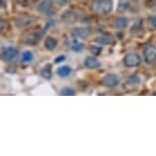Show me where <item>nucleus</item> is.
<instances>
[{"mask_svg":"<svg viewBox=\"0 0 156 156\" xmlns=\"http://www.w3.org/2000/svg\"><path fill=\"white\" fill-rule=\"evenodd\" d=\"M92 9L100 14H108L113 9V0H93Z\"/></svg>","mask_w":156,"mask_h":156,"instance_id":"1","label":"nucleus"},{"mask_svg":"<svg viewBox=\"0 0 156 156\" xmlns=\"http://www.w3.org/2000/svg\"><path fill=\"white\" fill-rule=\"evenodd\" d=\"M46 30H34L31 33H29L28 35H26V37L23 38V42L27 45L30 46H36L37 44L40 43V41L43 39L44 35H45Z\"/></svg>","mask_w":156,"mask_h":156,"instance_id":"2","label":"nucleus"},{"mask_svg":"<svg viewBox=\"0 0 156 156\" xmlns=\"http://www.w3.org/2000/svg\"><path fill=\"white\" fill-rule=\"evenodd\" d=\"M19 50L13 46H5L1 49V59L4 62H12L17 58Z\"/></svg>","mask_w":156,"mask_h":156,"instance_id":"3","label":"nucleus"},{"mask_svg":"<svg viewBox=\"0 0 156 156\" xmlns=\"http://www.w3.org/2000/svg\"><path fill=\"white\" fill-rule=\"evenodd\" d=\"M37 11L44 16H51L54 13V1L53 0H42L37 5Z\"/></svg>","mask_w":156,"mask_h":156,"instance_id":"4","label":"nucleus"},{"mask_svg":"<svg viewBox=\"0 0 156 156\" xmlns=\"http://www.w3.org/2000/svg\"><path fill=\"white\" fill-rule=\"evenodd\" d=\"M35 19L32 16H29V14H20V16L14 19V25L19 29L30 27V26L33 25Z\"/></svg>","mask_w":156,"mask_h":156,"instance_id":"5","label":"nucleus"},{"mask_svg":"<svg viewBox=\"0 0 156 156\" xmlns=\"http://www.w3.org/2000/svg\"><path fill=\"white\" fill-rule=\"evenodd\" d=\"M119 76L113 73H106V75L101 79V81H100V84H101L102 86L109 87V88L116 87L117 85H119Z\"/></svg>","mask_w":156,"mask_h":156,"instance_id":"6","label":"nucleus"},{"mask_svg":"<svg viewBox=\"0 0 156 156\" xmlns=\"http://www.w3.org/2000/svg\"><path fill=\"white\" fill-rule=\"evenodd\" d=\"M144 60L147 64H154L156 63V46L154 45H147L143 51Z\"/></svg>","mask_w":156,"mask_h":156,"instance_id":"7","label":"nucleus"},{"mask_svg":"<svg viewBox=\"0 0 156 156\" xmlns=\"http://www.w3.org/2000/svg\"><path fill=\"white\" fill-rule=\"evenodd\" d=\"M122 61H123L125 66H126V67H137L140 66L141 62H142V59H141L139 54L129 53L123 57Z\"/></svg>","mask_w":156,"mask_h":156,"instance_id":"8","label":"nucleus"},{"mask_svg":"<svg viewBox=\"0 0 156 156\" xmlns=\"http://www.w3.org/2000/svg\"><path fill=\"white\" fill-rule=\"evenodd\" d=\"M92 34V30L89 27H79L72 31V37L73 39H86Z\"/></svg>","mask_w":156,"mask_h":156,"instance_id":"9","label":"nucleus"},{"mask_svg":"<svg viewBox=\"0 0 156 156\" xmlns=\"http://www.w3.org/2000/svg\"><path fill=\"white\" fill-rule=\"evenodd\" d=\"M144 33L145 30H144V22L142 19L136 20L129 28V34L133 37H142Z\"/></svg>","mask_w":156,"mask_h":156,"instance_id":"10","label":"nucleus"},{"mask_svg":"<svg viewBox=\"0 0 156 156\" xmlns=\"http://www.w3.org/2000/svg\"><path fill=\"white\" fill-rule=\"evenodd\" d=\"M78 20H79V14L73 10H67L61 16V22L64 23H67V25L75 23L78 22Z\"/></svg>","mask_w":156,"mask_h":156,"instance_id":"11","label":"nucleus"},{"mask_svg":"<svg viewBox=\"0 0 156 156\" xmlns=\"http://www.w3.org/2000/svg\"><path fill=\"white\" fill-rule=\"evenodd\" d=\"M95 42L100 45H113L114 39L110 34H101L95 39Z\"/></svg>","mask_w":156,"mask_h":156,"instance_id":"12","label":"nucleus"},{"mask_svg":"<svg viewBox=\"0 0 156 156\" xmlns=\"http://www.w3.org/2000/svg\"><path fill=\"white\" fill-rule=\"evenodd\" d=\"M84 66L85 67H87V69H98L100 66V62L96 59V57L88 56L85 58Z\"/></svg>","mask_w":156,"mask_h":156,"instance_id":"13","label":"nucleus"},{"mask_svg":"<svg viewBox=\"0 0 156 156\" xmlns=\"http://www.w3.org/2000/svg\"><path fill=\"white\" fill-rule=\"evenodd\" d=\"M128 23H129V19L126 16H119V17H116L114 20V28L117 29V30H123L128 27Z\"/></svg>","mask_w":156,"mask_h":156,"instance_id":"14","label":"nucleus"},{"mask_svg":"<svg viewBox=\"0 0 156 156\" xmlns=\"http://www.w3.org/2000/svg\"><path fill=\"white\" fill-rule=\"evenodd\" d=\"M141 83V79L139 76L135 75V76H129V79H126V82H125V85L128 86L129 88H136L140 85Z\"/></svg>","mask_w":156,"mask_h":156,"instance_id":"15","label":"nucleus"},{"mask_svg":"<svg viewBox=\"0 0 156 156\" xmlns=\"http://www.w3.org/2000/svg\"><path fill=\"white\" fill-rule=\"evenodd\" d=\"M58 45V41L57 39H55L53 37H47L45 39V44H44V46H45V48L48 50V51H53V50L56 48Z\"/></svg>","mask_w":156,"mask_h":156,"instance_id":"16","label":"nucleus"},{"mask_svg":"<svg viewBox=\"0 0 156 156\" xmlns=\"http://www.w3.org/2000/svg\"><path fill=\"white\" fill-rule=\"evenodd\" d=\"M72 72H73V69L69 66H63L58 67L56 73L60 78H66V76H69L70 73H72Z\"/></svg>","mask_w":156,"mask_h":156,"instance_id":"17","label":"nucleus"},{"mask_svg":"<svg viewBox=\"0 0 156 156\" xmlns=\"http://www.w3.org/2000/svg\"><path fill=\"white\" fill-rule=\"evenodd\" d=\"M41 76L44 78L45 80H50L52 78V69H51V64H46L45 66L41 69Z\"/></svg>","mask_w":156,"mask_h":156,"instance_id":"18","label":"nucleus"},{"mask_svg":"<svg viewBox=\"0 0 156 156\" xmlns=\"http://www.w3.org/2000/svg\"><path fill=\"white\" fill-rule=\"evenodd\" d=\"M34 60V54L31 50H26L22 54V62L23 63H30Z\"/></svg>","mask_w":156,"mask_h":156,"instance_id":"19","label":"nucleus"},{"mask_svg":"<svg viewBox=\"0 0 156 156\" xmlns=\"http://www.w3.org/2000/svg\"><path fill=\"white\" fill-rule=\"evenodd\" d=\"M129 7V0H119L117 10H119V12H125Z\"/></svg>","mask_w":156,"mask_h":156,"instance_id":"20","label":"nucleus"},{"mask_svg":"<svg viewBox=\"0 0 156 156\" xmlns=\"http://www.w3.org/2000/svg\"><path fill=\"white\" fill-rule=\"evenodd\" d=\"M83 48H84V44L81 43L80 41H79V39H75L72 42V44H70V49H72L73 51H75V52L81 51Z\"/></svg>","mask_w":156,"mask_h":156,"instance_id":"21","label":"nucleus"},{"mask_svg":"<svg viewBox=\"0 0 156 156\" xmlns=\"http://www.w3.org/2000/svg\"><path fill=\"white\" fill-rule=\"evenodd\" d=\"M59 94L60 95H63V96H73V95H76V92H75V90L72 89V88L66 87L60 90Z\"/></svg>","mask_w":156,"mask_h":156,"instance_id":"22","label":"nucleus"},{"mask_svg":"<svg viewBox=\"0 0 156 156\" xmlns=\"http://www.w3.org/2000/svg\"><path fill=\"white\" fill-rule=\"evenodd\" d=\"M90 51L92 52V54H94V55H99V54H101V52H102V47L93 45V46H91Z\"/></svg>","mask_w":156,"mask_h":156,"instance_id":"23","label":"nucleus"},{"mask_svg":"<svg viewBox=\"0 0 156 156\" xmlns=\"http://www.w3.org/2000/svg\"><path fill=\"white\" fill-rule=\"evenodd\" d=\"M149 25L151 26V28L156 29V14L149 17Z\"/></svg>","mask_w":156,"mask_h":156,"instance_id":"24","label":"nucleus"},{"mask_svg":"<svg viewBox=\"0 0 156 156\" xmlns=\"http://www.w3.org/2000/svg\"><path fill=\"white\" fill-rule=\"evenodd\" d=\"M69 0H54L55 4L58 5V6L62 7V6H66V5L69 3Z\"/></svg>","mask_w":156,"mask_h":156,"instance_id":"25","label":"nucleus"},{"mask_svg":"<svg viewBox=\"0 0 156 156\" xmlns=\"http://www.w3.org/2000/svg\"><path fill=\"white\" fill-rule=\"evenodd\" d=\"M55 25V22L53 20H49L48 22L46 23V26H45V30L47 31V30H49L50 28H52L53 26Z\"/></svg>","mask_w":156,"mask_h":156,"instance_id":"26","label":"nucleus"},{"mask_svg":"<svg viewBox=\"0 0 156 156\" xmlns=\"http://www.w3.org/2000/svg\"><path fill=\"white\" fill-rule=\"evenodd\" d=\"M64 59H66V55H59V56H57L54 59V62L55 63H60V62H62Z\"/></svg>","mask_w":156,"mask_h":156,"instance_id":"27","label":"nucleus"},{"mask_svg":"<svg viewBox=\"0 0 156 156\" xmlns=\"http://www.w3.org/2000/svg\"><path fill=\"white\" fill-rule=\"evenodd\" d=\"M147 6L149 7L156 6V0H147Z\"/></svg>","mask_w":156,"mask_h":156,"instance_id":"28","label":"nucleus"}]
</instances>
